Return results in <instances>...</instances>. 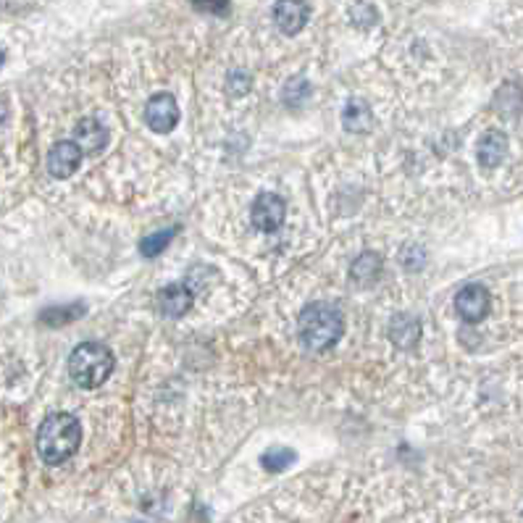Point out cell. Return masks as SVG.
Returning a JSON list of instances; mask_svg holds the SVG:
<instances>
[{
    "mask_svg": "<svg viewBox=\"0 0 523 523\" xmlns=\"http://www.w3.org/2000/svg\"><path fill=\"white\" fill-rule=\"evenodd\" d=\"M82 156H85V153L79 150V145H77L74 139H64V142L53 145L50 153H47V171H50V177L68 179V177L79 169Z\"/></svg>",
    "mask_w": 523,
    "mask_h": 523,
    "instance_id": "8992f818",
    "label": "cell"
},
{
    "mask_svg": "<svg viewBox=\"0 0 523 523\" xmlns=\"http://www.w3.org/2000/svg\"><path fill=\"white\" fill-rule=\"evenodd\" d=\"M382 276V258L376 252H364L353 261L350 266V279L361 287H371L376 284V279Z\"/></svg>",
    "mask_w": 523,
    "mask_h": 523,
    "instance_id": "5bb4252c",
    "label": "cell"
},
{
    "mask_svg": "<svg viewBox=\"0 0 523 523\" xmlns=\"http://www.w3.org/2000/svg\"><path fill=\"white\" fill-rule=\"evenodd\" d=\"M308 95H311V82H308L305 77H292V79L284 85V103H287L290 108L305 103Z\"/></svg>",
    "mask_w": 523,
    "mask_h": 523,
    "instance_id": "e0dca14e",
    "label": "cell"
},
{
    "mask_svg": "<svg viewBox=\"0 0 523 523\" xmlns=\"http://www.w3.org/2000/svg\"><path fill=\"white\" fill-rule=\"evenodd\" d=\"M297 332L308 350H329L342 337V313L326 303L305 305L297 316Z\"/></svg>",
    "mask_w": 523,
    "mask_h": 523,
    "instance_id": "7a4b0ae2",
    "label": "cell"
},
{
    "mask_svg": "<svg viewBox=\"0 0 523 523\" xmlns=\"http://www.w3.org/2000/svg\"><path fill=\"white\" fill-rule=\"evenodd\" d=\"M495 111H500L505 118H513L523 111V87L516 82L502 85L497 97H495Z\"/></svg>",
    "mask_w": 523,
    "mask_h": 523,
    "instance_id": "9a60e30c",
    "label": "cell"
},
{
    "mask_svg": "<svg viewBox=\"0 0 523 523\" xmlns=\"http://www.w3.org/2000/svg\"><path fill=\"white\" fill-rule=\"evenodd\" d=\"M261 463H263V468L266 471H284V468H290L292 463H295V453L290 450V447H272V450H266L263 456H261Z\"/></svg>",
    "mask_w": 523,
    "mask_h": 523,
    "instance_id": "2e32d148",
    "label": "cell"
},
{
    "mask_svg": "<svg viewBox=\"0 0 523 523\" xmlns=\"http://www.w3.org/2000/svg\"><path fill=\"white\" fill-rule=\"evenodd\" d=\"M389 340L395 342L397 347H403V350H413L418 340H421V323L415 316H410V313H400V316H395L392 323H389Z\"/></svg>",
    "mask_w": 523,
    "mask_h": 523,
    "instance_id": "7c38bea8",
    "label": "cell"
},
{
    "mask_svg": "<svg viewBox=\"0 0 523 523\" xmlns=\"http://www.w3.org/2000/svg\"><path fill=\"white\" fill-rule=\"evenodd\" d=\"M457 316L468 323H478L489 313V292L481 284H468L456 295Z\"/></svg>",
    "mask_w": 523,
    "mask_h": 523,
    "instance_id": "52a82bcc",
    "label": "cell"
},
{
    "mask_svg": "<svg viewBox=\"0 0 523 523\" xmlns=\"http://www.w3.org/2000/svg\"><path fill=\"white\" fill-rule=\"evenodd\" d=\"M82 445V426L71 413H50L37 432V453L47 466H61Z\"/></svg>",
    "mask_w": 523,
    "mask_h": 523,
    "instance_id": "6da1fadb",
    "label": "cell"
},
{
    "mask_svg": "<svg viewBox=\"0 0 523 523\" xmlns=\"http://www.w3.org/2000/svg\"><path fill=\"white\" fill-rule=\"evenodd\" d=\"M311 19V8L305 0H276L273 22L284 35H297Z\"/></svg>",
    "mask_w": 523,
    "mask_h": 523,
    "instance_id": "ba28073f",
    "label": "cell"
},
{
    "mask_svg": "<svg viewBox=\"0 0 523 523\" xmlns=\"http://www.w3.org/2000/svg\"><path fill=\"white\" fill-rule=\"evenodd\" d=\"M145 121L153 132L169 135L179 121V106H177L174 95H169V92L153 95L145 106Z\"/></svg>",
    "mask_w": 523,
    "mask_h": 523,
    "instance_id": "277c9868",
    "label": "cell"
},
{
    "mask_svg": "<svg viewBox=\"0 0 523 523\" xmlns=\"http://www.w3.org/2000/svg\"><path fill=\"white\" fill-rule=\"evenodd\" d=\"M74 142L79 145L82 153L95 156V153H100L108 145V129L97 118H82L74 127Z\"/></svg>",
    "mask_w": 523,
    "mask_h": 523,
    "instance_id": "9c48e42d",
    "label": "cell"
},
{
    "mask_svg": "<svg viewBox=\"0 0 523 523\" xmlns=\"http://www.w3.org/2000/svg\"><path fill=\"white\" fill-rule=\"evenodd\" d=\"M400 258H403V263L408 266L410 272H415V269H421V266H424V258H426V255H424V251H421V248L410 245L408 251L403 252Z\"/></svg>",
    "mask_w": 523,
    "mask_h": 523,
    "instance_id": "603a6c76",
    "label": "cell"
},
{
    "mask_svg": "<svg viewBox=\"0 0 523 523\" xmlns=\"http://www.w3.org/2000/svg\"><path fill=\"white\" fill-rule=\"evenodd\" d=\"M85 313V308L82 305H68V308H47L46 313L40 316L43 323L47 326H61V323H68V321L79 319Z\"/></svg>",
    "mask_w": 523,
    "mask_h": 523,
    "instance_id": "d6986e66",
    "label": "cell"
},
{
    "mask_svg": "<svg viewBox=\"0 0 523 523\" xmlns=\"http://www.w3.org/2000/svg\"><path fill=\"white\" fill-rule=\"evenodd\" d=\"M0 67H3V53H0Z\"/></svg>",
    "mask_w": 523,
    "mask_h": 523,
    "instance_id": "cb8c5ba5",
    "label": "cell"
},
{
    "mask_svg": "<svg viewBox=\"0 0 523 523\" xmlns=\"http://www.w3.org/2000/svg\"><path fill=\"white\" fill-rule=\"evenodd\" d=\"M342 124L347 132L353 135H364L374 127V114L368 108V103L361 100V97H350L347 106H344V114H342Z\"/></svg>",
    "mask_w": 523,
    "mask_h": 523,
    "instance_id": "4fadbf2b",
    "label": "cell"
},
{
    "mask_svg": "<svg viewBox=\"0 0 523 523\" xmlns=\"http://www.w3.org/2000/svg\"><path fill=\"white\" fill-rule=\"evenodd\" d=\"M174 231H177V229H163V231H156V234L145 237L142 245H139L142 255H145V258H156V255H160V252L166 251V245L171 242Z\"/></svg>",
    "mask_w": 523,
    "mask_h": 523,
    "instance_id": "ac0fdd59",
    "label": "cell"
},
{
    "mask_svg": "<svg viewBox=\"0 0 523 523\" xmlns=\"http://www.w3.org/2000/svg\"><path fill=\"white\" fill-rule=\"evenodd\" d=\"M508 156V137L497 132V129H489L484 132L477 145V159L484 169H497L502 160Z\"/></svg>",
    "mask_w": 523,
    "mask_h": 523,
    "instance_id": "8fae6325",
    "label": "cell"
},
{
    "mask_svg": "<svg viewBox=\"0 0 523 523\" xmlns=\"http://www.w3.org/2000/svg\"><path fill=\"white\" fill-rule=\"evenodd\" d=\"M192 308V290L184 284H169L159 292V311L166 319H179Z\"/></svg>",
    "mask_w": 523,
    "mask_h": 523,
    "instance_id": "30bf717a",
    "label": "cell"
},
{
    "mask_svg": "<svg viewBox=\"0 0 523 523\" xmlns=\"http://www.w3.org/2000/svg\"><path fill=\"white\" fill-rule=\"evenodd\" d=\"M198 11H203V14H219V16H224L229 11V0H190Z\"/></svg>",
    "mask_w": 523,
    "mask_h": 523,
    "instance_id": "7402d4cb",
    "label": "cell"
},
{
    "mask_svg": "<svg viewBox=\"0 0 523 523\" xmlns=\"http://www.w3.org/2000/svg\"><path fill=\"white\" fill-rule=\"evenodd\" d=\"M227 90L231 92L234 97H240V95H245V92L251 90V77H248L245 71H231V74H229Z\"/></svg>",
    "mask_w": 523,
    "mask_h": 523,
    "instance_id": "44dd1931",
    "label": "cell"
},
{
    "mask_svg": "<svg viewBox=\"0 0 523 523\" xmlns=\"http://www.w3.org/2000/svg\"><path fill=\"white\" fill-rule=\"evenodd\" d=\"M114 353L100 342H82L68 355V376L82 389L100 387L114 371Z\"/></svg>",
    "mask_w": 523,
    "mask_h": 523,
    "instance_id": "3957f363",
    "label": "cell"
},
{
    "mask_svg": "<svg viewBox=\"0 0 523 523\" xmlns=\"http://www.w3.org/2000/svg\"><path fill=\"white\" fill-rule=\"evenodd\" d=\"M350 16H353V22L358 24V26H364V29L374 26L376 19H379L376 8H374V5H368V3H355V5H353V11H350Z\"/></svg>",
    "mask_w": 523,
    "mask_h": 523,
    "instance_id": "ffe728a7",
    "label": "cell"
},
{
    "mask_svg": "<svg viewBox=\"0 0 523 523\" xmlns=\"http://www.w3.org/2000/svg\"><path fill=\"white\" fill-rule=\"evenodd\" d=\"M252 224L261 229V231H276V229L284 224V216H287V205L279 195L273 192H261L252 203Z\"/></svg>",
    "mask_w": 523,
    "mask_h": 523,
    "instance_id": "5b68a950",
    "label": "cell"
}]
</instances>
